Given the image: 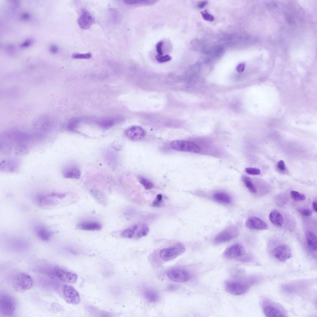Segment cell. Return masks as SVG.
<instances>
[{
	"label": "cell",
	"mask_w": 317,
	"mask_h": 317,
	"mask_svg": "<svg viewBox=\"0 0 317 317\" xmlns=\"http://www.w3.org/2000/svg\"><path fill=\"white\" fill-rule=\"evenodd\" d=\"M149 231L148 225L143 223L135 224L124 230L121 233L123 238L139 239L146 235Z\"/></svg>",
	"instance_id": "cell-1"
},
{
	"label": "cell",
	"mask_w": 317,
	"mask_h": 317,
	"mask_svg": "<svg viewBox=\"0 0 317 317\" xmlns=\"http://www.w3.org/2000/svg\"><path fill=\"white\" fill-rule=\"evenodd\" d=\"M16 307V302L12 296L4 294L0 299V314L3 316H9L14 313Z\"/></svg>",
	"instance_id": "cell-2"
},
{
	"label": "cell",
	"mask_w": 317,
	"mask_h": 317,
	"mask_svg": "<svg viewBox=\"0 0 317 317\" xmlns=\"http://www.w3.org/2000/svg\"><path fill=\"white\" fill-rule=\"evenodd\" d=\"M33 284L31 277L25 273H20L14 278L13 285L15 289L18 292H23L30 289Z\"/></svg>",
	"instance_id": "cell-3"
},
{
	"label": "cell",
	"mask_w": 317,
	"mask_h": 317,
	"mask_svg": "<svg viewBox=\"0 0 317 317\" xmlns=\"http://www.w3.org/2000/svg\"><path fill=\"white\" fill-rule=\"evenodd\" d=\"M185 250L183 245L178 243L172 247L162 249L160 251L159 255L163 260L169 261L183 253Z\"/></svg>",
	"instance_id": "cell-4"
},
{
	"label": "cell",
	"mask_w": 317,
	"mask_h": 317,
	"mask_svg": "<svg viewBox=\"0 0 317 317\" xmlns=\"http://www.w3.org/2000/svg\"><path fill=\"white\" fill-rule=\"evenodd\" d=\"M170 145L172 149L179 151L194 153H198L200 151V148L197 145L187 141H173L171 142Z\"/></svg>",
	"instance_id": "cell-5"
},
{
	"label": "cell",
	"mask_w": 317,
	"mask_h": 317,
	"mask_svg": "<svg viewBox=\"0 0 317 317\" xmlns=\"http://www.w3.org/2000/svg\"><path fill=\"white\" fill-rule=\"evenodd\" d=\"M238 234L237 228L235 226H230L217 234L214 239V242L219 244L228 242L236 237Z\"/></svg>",
	"instance_id": "cell-6"
},
{
	"label": "cell",
	"mask_w": 317,
	"mask_h": 317,
	"mask_svg": "<svg viewBox=\"0 0 317 317\" xmlns=\"http://www.w3.org/2000/svg\"><path fill=\"white\" fill-rule=\"evenodd\" d=\"M249 285L245 283L235 281H228L225 284V288L229 293L239 295L246 292L249 289Z\"/></svg>",
	"instance_id": "cell-7"
},
{
	"label": "cell",
	"mask_w": 317,
	"mask_h": 317,
	"mask_svg": "<svg viewBox=\"0 0 317 317\" xmlns=\"http://www.w3.org/2000/svg\"><path fill=\"white\" fill-rule=\"evenodd\" d=\"M63 296L65 301L67 303L77 304L80 301L78 291L72 286L65 284L63 288Z\"/></svg>",
	"instance_id": "cell-8"
},
{
	"label": "cell",
	"mask_w": 317,
	"mask_h": 317,
	"mask_svg": "<svg viewBox=\"0 0 317 317\" xmlns=\"http://www.w3.org/2000/svg\"><path fill=\"white\" fill-rule=\"evenodd\" d=\"M167 276L170 280L178 282H187L190 278V274L187 271L178 268L172 269L168 271Z\"/></svg>",
	"instance_id": "cell-9"
},
{
	"label": "cell",
	"mask_w": 317,
	"mask_h": 317,
	"mask_svg": "<svg viewBox=\"0 0 317 317\" xmlns=\"http://www.w3.org/2000/svg\"><path fill=\"white\" fill-rule=\"evenodd\" d=\"M245 253V249L243 245L235 243L228 247L224 250L223 255L228 258H236L242 256Z\"/></svg>",
	"instance_id": "cell-10"
},
{
	"label": "cell",
	"mask_w": 317,
	"mask_h": 317,
	"mask_svg": "<svg viewBox=\"0 0 317 317\" xmlns=\"http://www.w3.org/2000/svg\"><path fill=\"white\" fill-rule=\"evenodd\" d=\"M273 254L278 260L284 262L291 257V252L290 248L288 245L281 244L274 249L273 251Z\"/></svg>",
	"instance_id": "cell-11"
},
{
	"label": "cell",
	"mask_w": 317,
	"mask_h": 317,
	"mask_svg": "<svg viewBox=\"0 0 317 317\" xmlns=\"http://www.w3.org/2000/svg\"><path fill=\"white\" fill-rule=\"evenodd\" d=\"M55 271L57 276L63 282L73 283L77 280V275L75 273L59 267L55 268Z\"/></svg>",
	"instance_id": "cell-12"
},
{
	"label": "cell",
	"mask_w": 317,
	"mask_h": 317,
	"mask_svg": "<svg viewBox=\"0 0 317 317\" xmlns=\"http://www.w3.org/2000/svg\"><path fill=\"white\" fill-rule=\"evenodd\" d=\"M93 22L94 20L90 13L87 10L83 9L78 19V23L80 28L84 30L88 29Z\"/></svg>",
	"instance_id": "cell-13"
},
{
	"label": "cell",
	"mask_w": 317,
	"mask_h": 317,
	"mask_svg": "<svg viewBox=\"0 0 317 317\" xmlns=\"http://www.w3.org/2000/svg\"><path fill=\"white\" fill-rule=\"evenodd\" d=\"M125 135L128 138L132 140H137L143 138L145 132L141 127L134 126L131 127L125 131Z\"/></svg>",
	"instance_id": "cell-14"
},
{
	"label": "cell",
	"mask_w": 317,
	"mask_h": 317,
	"mask_svg": "<svg viewBox=\"0 0 317 317\" xmlns=\"http://www.w3.org/2000/svg\"><path fill=\"white\" fill-rule=\"evenodd\" d=\"M245 224L249 228L256 230H266L268 226L266 223L260 219L255 217L251 216L247 219Z\"/></svg>",
	"instance_id": "cell-15"
},
{
	"label": "cell",
	"mask_w": 317,
	"mask_h": 317,
	"mask_svg": "<svg viewBox=\"0 0 317 317\" xmlns=\"http://www.w3.org/2000/svg\"><path fill=\"white\" fill-rule=\"evenodd\" d=\"M52 197H54L52 196L51 193L39 194L36 197L35 201L40 206H52L56 204L57 201L52 199Z\"/></svg>",
	"instance_id": "cell-16"
},
{
	"label": "cell",
	"mask_w": 317,
	"mask_h": 317,
	"mask_svg": "<svg viewBox=\"0 0 317 317\" xmlns=\"http://www.w3.org/2000/svg\"><path fill=\"white\" fill-rule=\"evenodd\" d=\"M63 175L66 178L77 179L80 177L81 172L77 166L71 165L66 166L64 169Z\"/></svg>",
	"instance_id": "cell-17"
},
{
	"label": "cell",
	"mask_w": 317,
	"mask_h": 317,
	"mask_svg": "<svg viewBox=\"0 0 317 317\" xmlns=\"http://www.w3.org/2000/svg\"><path fill=\"white\" fill-rule=\"evenodd\" d=\"M79 229L89 231H98L102 228L101 224L98 222L94 221H83L80 223L77 226Z\"/></svg>",
	"instance_id": "cell-18"
},
{
	"label": "cell",
	"mask_w": 317,
	"mask_h": 317,
	"mask_svg": "<svg viewBox=\"0 0 317 317\" xmlns=\"http://www.w3.org/2000/svg\"><path fill=\"white\" fill-rule=\"evenodd\" d=\"M35 229L37 235L42 240L47 241L51 237V232L45 227L39 225Z\"/></svg>",
	"instance_id": "cell-19"
},
{
	"label": "cell",
	"mask_w": 317,
	"mask_h": 317,
	"mask_svg": "<svg viewBox=\"0 0 317 317\" xmlns=\"http://www.w3.org/2000/svg\"><path fill=\"white\" fill-rule=\"evenodd\" d=\"M269 219L271 223L277 227H281L283 224V217L281 214L276 210H273L270 212Z\"/></svg>",
	"instance_id": "cell-20"
},
{
	"label": "cell",
	"mask_w": 317,
	"mask_h": 317,
	"mask_svg": "<svg viewBox=\"0 0 317 317\" xmlns=\"http://www.w3.org/2000/svg\"><path fill=\"white\" fill-rule=\"evenodd\" d=\"M18 165L16 161L13 160H5L0 165V168L7 172H13L17 168Z\"/></svg>",
	"instance_id": "cell-21"
},
{
	"label": "cell",
	"mask_w": 317,
	"mask_h": 317,
	"mask_svg": "<svg viewBox=\"0 0 317 317\" xmlns=\"http://www.w3.org/2000/svg\"><path fill=\"white\" fill-rule=\"evenodd\" d=\"M265 315L267 317H284V314L274 307L268 306H265L263 310Z\"/></svg>",
	"instance_id": "cell-22"
},
{
	"label": "cell",
	"mask_w": 317,
	"mask_h": 317,
	"mask_svg": "<svg viewBox=\"0 0 317 317\" xmlns=\"http://www.w3.org/2000/svg\"><path fill=\"white\" fill-rule=\"evenodd\" d=\"M305 237L309 247L312 250L316 251L317 249V241L315 235L312 232L308 231L306 233Z\"/></svg>",
	"instance_id": "cell-23"
},
{
	"label": "cell",
	"mask_w": 317,
	"mask_h": 317,
	"mask_svg": "<svg viewBox=\"0 0 317 317\" xmlns=\"http://www.w3.org/2000/svg\"><path fill=\"white\" fill-rule=\"evenodd\" d=\"M214 199L216 202L222 204H229L232 201V198L228 194L223 192H218L213 195Z\"/></svg>",
	"instance_id": "cell-24"
},
{
	"label": "cell",
	"mask_w": 317,
	"mask_h": 317,
	"mask_svg": "<svg viewBox=\"0 0 317 317\" xmlns=\"http://www.w3.org/2000/svg\"><path fill=\"white\" fill-rule=\"evenodd\" d=\"M143 294L145 298L150 302H156L159 298L158 293L155 290L150 288L145 289L144 290Z\"/></svg>",
	"instance_id": "cell-25"
},
{
	"label": "cell",
	"mask_w": 317,
	"mask_h": 317,
	"mask_svg": "<svg viewBox=\"0 0 317 317\" xmlns=\"http://www.w3.org/2000/svg\"><path fill=\"white\" fill-rule=\"evenodd\" d=\"M91 193L96 201L99 204L106 206L107 204V199L105 195L101 191L97 189H92Z\"/></svg>",
	"instance_id": "cell-26"
},
{
	"label": "cell",
	"mask_w": 317,
	"mask_h": 317,
	"mask_svg": "<svg viewBox=\"0 0 317 317\" xmlns=\"http://www.w3.org/2000/svg\"><path fill=\"white\" fill-rule=\"evenodd\" d=\"M242 179L246 187L251 192L253 193H256V189L249 177L243 176L242 177Z\"/></svg>",
	"instance_id": "cell-27"
},
{
	"label": "cell",
	"mask_w": 317,
	"mask_h": 317,
	"mask_svg": "<svg viewBox=\"0 0 317 317\" xmlns=\"http://www.w3.org/2000/svg\"><path fill=\"white\" fill-rule=\"evenodd\" d=\"M124 1L125 3L128 4H141L145 5L152 4L156 2V1L150 0H124Z\"/></svg>",
	"instance_id": "cell-28"
},
{
	"label": "cell",
	"mask_w": 317,
	"mask_h": 317,
	"mask_svg": "<svg viewBox=\"0 0 317 317\" xmlns=\"http://www.w3.org/2000/svg\"><path fill=\"white\" fill-rule=\"evenodd\" d=\"M115 123L114 120L111 118L101 120L99 124L104 129H108L112 127Z\"/></svg>",
	"instance_id": "cell-29"
},
{
	"label": "cell",
	"mask_w": 317,
	"mask_h": 317,
	"mask_svg": "<svg viewBox=\"0 0 317 317\" xmlns=\"http://www.w3.org/2000/svg\"><path fill=\"white\" fill-rule=\"evenodd\" d=\"M138 179L140 183L146 189H149L153 188V184L148 179L141 176L139 177Z\"/></svg>",
	"instance_id": "cell-30"
},
{
	"label": "cell",
	"mask_w": 317,
	"mask_h": 317,
	"mask_svg": "<svg viewBox=\"0 0 317 317\" xmlns=\"http://www.w3.org/2000/svg\"><path fill=\"white\" fill-rule=\"evenodd\" d=\"M291 196L294 200L300 201L304 200L306 198L305 195L295 191H292L290 192Z\"/></svg>",
	"instance_id": "cell-31"
},
{
	"label": "cell",
	"mask_w": 317,
	"mask_h": 317,
	"mask_svg": "<svg viewBox=\"0 0 317 317\" xmlns=\"http://www.w3.org/2000/svg\"><path fill=\"white\" fill-rule=\"evenodd\" d=\"M163 204V196L161 194H158L154 200L152 206L155 207L161 206Z\"/></svg>",
	"instance_id": "cell-32"
},
{
	"label": "cell",
	"mask_w": 317,
	"mask_h": 317,
	"mask_svg": "<svg viewBox=\"0 0 317 317\" xmlns=\"http://www.w3.org/2000/svg\"><path fill=\"white\" fill-rule=\"evenodd\" d=\"M91 57L90 53L85 54L75 53L72 55V57L75 59H89Z\"/></svg>",
	"instance_id": "cell-33"
},
{
	"label": "cell",
	"mask_w": 317,
	"mask_h": 317,
	"mask_svg": "<svg viewBox=\"0 0 317 317\" xmlns=\"http://www.w3.org/2000/svg\"><path fill=\"white\" fill-rule=\"evenodd\" d=\"M155 58L158 62L163 63L170 60L172 59V57L168 54L163 56L158 55L155 56Z\"/></svg>",
	"instance_id": "cell-34"
},
{
	"label": "cell",
	"mask_w": 317,
	"mask_h": 317,
	"mask_svg": "<svg viewBox=\"0 0 317 317\" xmlns=\"http://www.w3.org/2000/svg\"><path fill=\"white\" fill-rule=\"evenodd\" d=\"M245 172L247 174L251 175H258L260 173V170L257 168L248 167L245 169Z\"/></svg>",
	"instance_id": "cell-35"
},
{
	"label": "cell",
	"mask_w": 317,
	"mask_h": 317,
	"mask_svg": "<svg viewBox=\"0 0 317 317\" xmlns=\"http://www.w3.org/2000/svg\"><path fill=\"white\" fill-rule=\"evenodd\" d=\"M202 18L205 20L211 22L213 21L214 19V17L208 13L206 11L201 12Z\"/></svg>",
	"instance_id": "cell-36"
},
{
	"label": "cell",
	"mask_w": 317,
	"mask_h": 317,
	"mask_svg": "<svg viewBox=\"0 0 317 317\" xmlns=\"http://www.w3.org/2000/svg\"><path fill=\"white\" fill-rule=\"evenodd\" d=\"M78 122L76 119L71 120L67 125V129L71 131H74L77 127Z\"/></svg>",
	"instance_id": "cell-37"
},
{
	"label": "cell",
	"mask_w": 317,
	"mask_h": 317,
	"mask_svg": "<svg viewBox=\"0 0 317 317\" xmlns=\"http://www.w3.org/2000/svg\"><path fill=\"white\" fill-rule=\"evenodd\" d=\"M298 211L301 215L306 216H309L312 213L311 211L308 208H300L298 209Z\"/></svg>",
	"instance_id": "cell-38"
},
{
	"label": "cell",
	"mask_w": 317,
	"mask_h": 317,
	"mask_svg": "<svg viewBox=\"0 0 317 317\" xmlns=\"http://www.w3.org/2000/svg\"><path fill=\"white\" fill-rule=\"evenodd\" d=\"M276 166L277 169L280 171H284L286 168L284 163L283 160H280L278 162Z\"/></svg>",
	"instance_id": "cell-39"
},
{
	"label": "cell",
	"mask_w": 317,
	"mask_h": 317,
	"mask_svg": "<svg viewBox=\"0 0 317 317\" xmlns=\"http://www.w3.org/2000/svg\"><path fill=\"white\" fill-rule=\"evenodd\" d=\"M163 42L160 41L158 42L156 45V49L158 54L160 55H162V46Z\"/></svg>",
	"instance_id": "cell-40"
},
{
	"label": "cell",
	"mask_w": 317,
	"mask_h": 317,
	"mask_svg": "<svg viewBox=\"0 0 317 317\" xmlns=\"http://www.w3.org/2000/svg\"><path fill=\"white\" fill-rule=\"evenodd\" d=\"M276 202L278 205L280 206H283V205L285 204L286 202H287V198H276Z\"/></svg>",
	"instance_id": "cell-41"
},
{
	"label": "cell",
	"mask_w": 317,
	"mask_h": 317,
	"mask_svg": "<svg viewBox=\"0 0 317 317\" xmlns=\"http://www.w3.org/2000/svg\"><path fill=\"white\" fill-rule=\"evenodd\" d=\"M245 68V65L244 63H240L236 67L237 72H241L244 70Z\"/></svg>",
	"instance_id": "cell-42"
},
{
	"label": "cell",
	"mask_w": 317,
	"mask_h": 317,
	"mask_svg": "<svg viewBox=\"0 0 317 317\" xmlns=\"http://www.w3.org/2000/svg\"><path fill=\"white\" fill-rule=\"evenodd\" d=\"M58 50V48L55 45H52L50 47V51L53 53H57Z\"/></svg>",
	"instance_id": "cell-43"
},
{
	"label": "cell",
	"mask_w": 317,
	"mask_h": 317,
	"mask_svg": "<svg viewBox=\"0 0 317 317\" xmlns=\"http://www.w3.org/2000/svg\"><path fill=\"white\" fill-rule=\"evenodd\" d=\"M32 42V41L31 40H26L21 45V46L22 47H28L31 44Z\"/></svg>",
	"instance_id": "cell-44"
},
{
	"label": "cell",
	"mask_w": 317,
	"mask_h": 317,
	"mask_svg": "<svg viewBox=\"0 0 317 317\" xmlns=\"http://www.w3.org/2000/svg\"><path fill=\"white\" fill-rule=\"evenodd\" d=\"M207 1H203L199 2L198 4V7L200 8H202L205 7L207 4Z\"/></svg>",
	"instance_id": "cell-45"
},
{
	"label": "cell",
	"mask_w": 317,
	"mask_h": 317,
	"mask_svg": "<svg viewBox=\"0 0 317 317\" xmlns=\"http://www.w3.org/2000/svg\"><path fill=\"white\" fill-rule=\"evenodd\" d=\"M30 17V15L28 13H24L21 16L22 18L24 20H28Z\"/></svg>",
	"instance_id": "cell-46"
},
{
	"label": "cell",
	"mask_w": 317,
	"mask_h": 317,
	"mask_svg": "<svg viewBox=\"0 0 317 317\" xmlns=\"http://www.w3.org/2000/svg\"><path fill=\"white\" fill-rule=\"evenodd\" d=\"M317 204L316 202L314 201L312 204V207L314 210L316 212L317 211Z\"/></svg>",
	"instance_id": "cell-47"
}]
</instances>
